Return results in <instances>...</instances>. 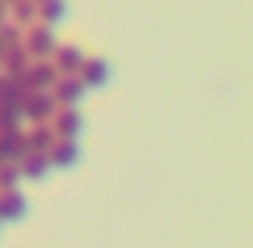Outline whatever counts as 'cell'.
<instances>
[{
    "label": "cell",
    "mask_w": 253,
    "mask_h": 248,
    "mask_svg": "<svg viewBox=\"0 0 253 248\" xmlns=\"http://www.w3.org/2000/svg\"><path fill=\"white\" fill-rule=\"evenodd\" d=\"M76 160V147L72 143H59V147H55V164H72Z\"/></svg>",
    "instance_id": "obj_4"
},
{
    "label": "cell",
    "mask_w": 253,
    "mask_h": 248,
    "mask_svg": "<svg viewBox=\"0 0 253 248\" xmlns=\"http://www.w3.org/2000/svg\"><path fill=\"white\" fill-rule=\"evenodd\" d=\"M17 219H26V198L4 189L0 194V223H17Z\"/></svg>",
    "instance_id": "obj_1"
},
{
    "label": "cell",
    "mask_w": 253,
    "mask_h": 248,
    "mask_svg": "<svg viewBox=\"0 0 253 248\" xmlns=\"http://www.w3.org/2000/svg\"><path fill=\"white\" fill-rule=\"evenodd\" d=\"M76 126H81V118H76V114H63L59 118V131L63 135H76Z\"/></svg>",
    "instance_id": "obj_5"
},
{
    "label": "cell",
    "mask_w": 253,
    "mask_h": 248,
    "mask_svg": "<svg viewBox=\"0 0 253 248\" xmlns=\"http://www.w3.org/2000/svg\"><path fill=\"white\" fill-rule=\"evenodd\" d=\"M59 97H63V101H76V97H81V84H76V80H68V84L59 89Z\"/></svg>",
    "instance_id": "obj_6"
},
{
    "label": "cell",
    "mask_w": 253,
    "mask_h": 248,
    "mask_svg": "<svg viewBox=\"0 0 253 248\" xmlns=\"http://www.w3.org/2000/svg\"><path fill=\"white\" fill-rule=\"evenodd\" d=\"M21 173H26V177H46V156L26 151V164H21Z\"/></svg>",
    "instance_id": "obj_3"
},
{
    "label": "cell",
    "mask_w": 253,
    "mask_h": 248,
    "mask_svg": "<svg viewBox=\"0 0 253 248\" xmlns=\"http://www.w3.org/2000/svg\"><path fill=\"white\" fill-rule=\"evenodd\" d=\"M26 139H17V135H4L0 139V160H17V156H26Z\"/></svg>",
    "instance_id": "obj_2"
}]
</instances>
